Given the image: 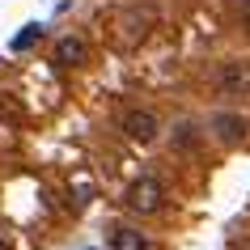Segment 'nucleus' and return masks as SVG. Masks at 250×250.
Masks as SVG:
<instances>
[{"label":"nucleus","instance_id":"nucleus-3","mask_svg":"<svg viewBox=\"0 0 250 250\" xmlns=\"http://www.w3.org/2000/svg\"><path fill=\"white\" fill-rule=\"evenodd\" d=\"M212 127H216V136H221L225 145H237V140H242V136H246V119L242 115H212Z\"/></svg>","mask_w":250,"mask_h":250},{"label":"nucleus","instance_id":"nucleus-1","mask_svg":"<svg viewBox=\"0 0 250 250\" xmlns=\"http://www.w3.org/2000/svg\"><path fill=\"white\" fill-rule=\"evenodd\" d=\"M161 204H166V187H161L153 174H145V178H136V183L127 187V208L132 212H157Z\"/></svg>","mask_w":250,"mask_h":250},{"label":"nucleus","instance_id":"nucleus-2","mask_svg":"<svg viewBox=\"0 0 250 250\" xmlns=\"http://www.w3.org/2000/svg\"><path fill=\"white\" fill-rule=\"evenodd\" d=\"M123 132H127V140H136V145H153V140H157V119L148 115V110H127V115H123Z\"/></svg>","mask_w":250,"mask_h":250},{"label":"nucleus","instance_id":"nucleus-5","mask_svg":"<svg viewBox=\"0 0 250 250\" xmlns=\"http://www.w3.org/2000/svg\"><path fill=\"white\" fill-rule=\"evenodd\" d=\"M55 60H60V64H81V60H85V42L72 39V34L60 39V42H55Z\"/></svg>","mask_w":250,"mask_h":250},{"label":"nucleus","instance_id":"nucleus-4","mask_svg":"<svg viewBox=\"0 0 250 250\" xmlns=\"http://www.w3.org/2000/svg\"><path fill=\"white\" fill-rule=\"evenodd\" d=\"M110 250H148V242H145V233H140V229H127V225H119L115 237H110Z\"/></svg>","mask_w":250,"mask_h":250},{"label":"nucleus","instance_id":"nucleus-6","mask_svg":"<svg viewBox=\"0 0 250 250\" xmlns=\"http://www.w3.org/2000/svg\"><path fill=\"white\" fill-rule=\"evenodd\" d=\"M39 34H42V26H26V30H21V34H17V39H13V51H26L30 42L39 39Z\"/></svg>","mask_w":250,"mask_h":250}]
</instances>
